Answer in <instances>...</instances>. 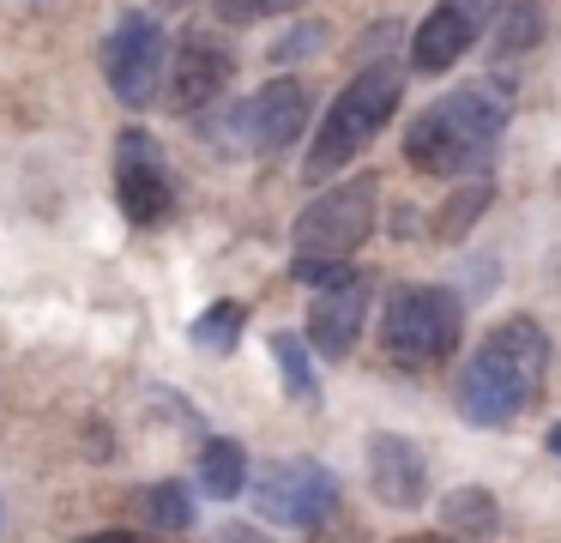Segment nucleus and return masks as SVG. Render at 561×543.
<instances>
[{
  "mask_svg": "<svg viewBox=\"0 0 561 543\" xmlns=\"http://www.w3.org/2000/svg\"><path fill=\"white\" fill-rule=\"evenodd\" d=\"M489 19H495L489 0H435L428 19L416 24V36H411V72H423V79L453 72L465 55H471L477 36L489 31Z\"/></svg>",
  "mask_w": 561,
  "mask_h": 543,
  "instance_id": "nucleus-11",
  "label": "nucleus"
},
{
  "mask_svg": "<svg viewBox=\"0 0 561 543\" xmlns=\"http://www.w3.org/2000/svg\"><path fill=\"white\" fill-rule=\"evenodd\" d=\"M489 200H495V181H465V188L435 212L428 236H435V241H465V236H471V224L489 212Z\"/></svg>",
  "mask_w": 561,
  "mask_h": 543,
  "instance_id": "nucleus-20",
  "label": "nucleus"
},
{
  "mask_svg": "<svg viewBox=\"0 0 561 543\" xmlns=\"http://www.w3.org/2000/svg\"><path fill=\"white\" fill-rule=\"evenodd\" d=\"M399 103H404V60H368V67H356V79L344 84L327 103V115L314 121L302 176L327 181V176H339V169H351L356 157L387 133V121L399 115Z\"/></svg>",
  "mask_w": 561,
  "mask_h": 543,
  "instance_id": "nucleus-4",
  "label": "nucleus"
},
{
  "mask_svg": "<svg viewBox=\"0 0 561 543\" xmlns=\"http://www.w3.org/2000/svg\"><path fill=\"white\" fill-rule=\"evenodd\" d=\"M440 525L465 543H489L501 531V501L489 489H477V483H465V489H453L440 501Z\"/></svg>",
  "mask_w": 561,
  "mask_h": 543,
  "instance_id": "nucleus-16",
  "label": "nucleus"
},
{
  "mask_svg": "<svg viewBox=\"0 0 561 543\" xmlns=\"http://www.w3.org/2000/svg\"><path fill=\"white\" fill-rule=\"evenodd\" d=\"M543 374H549V332L531 314H513V320L489 326L477 338V350L459 362L453 405L471 429H513L537 405Z\"/></svg>",
  "mask_w": 561,
  "mask_h": 543,
  "instance_id": "nucleus-2",
  "label": "nucleus"
},
{
  "mask_svg": "<svg viewBox=\"0 0 561 543\" xmlns=\"http://www.w3.org/2000/svg\"><path fill=\"white\" fill-rule=\"evenodd\" d=\"M308 338L302 332H272V362H278V381H284V398L302 410H320V374H314V357H308Z\"/></svg>",
  "mask_w": 561,
  "mask_h": 543,
  "instance_id": "nucleus-17",
  "label": "nucleus"
},
{
  "mask_svg": "<svg viewBox=\"0 0 561 543\" xmlns=\"http://www.w3.org/2000/svg\"><path fill=\"white\" fill-rule=\"evenodd\" d=\"M163 12H187V7H199V0H158Z\"/></svg>",
  "mask_w": 561,
  "mask_h": 543,
  "instance_id": "nucleus-27",
  "label": "nucleus"
},
{
  "mask_svg": "<svg viewBox=\"0 0 561 543\" xmlns=\"http://www.w3.org/2000/svg\"><path fill=\"white\" fill-rule=\"evenodd\" d=\"M507 115H513V91L501 79L459 84L453 97H435L423 115H411L404 163L416 176H440V181H489Z\"/></svg>",
  "mask_w": 561,
  "mask_h": 543,
  "instance_id": "nucleus-1",
  "label": "nucleus"
},
{
  "mask_svg": "<svg viewBox=\"0 0 561 543\" xmlns=\"http://www.w3.org/2000/svg\"><path fill=\"white\" fill-rule=\"evenodd\" d=\"M363 465H368V489H375L380 507H423L428 501V453L411 441V434H392L375 429L363 446Z\"/></svg>",
  "mask_w": 561,
  "mask_h": 543,
  "instance_id": "nucleus-12",
  "label": "nucleus"
},
{
  "mask_svg": "<svg viewBox=\"0 0 561 543\" xmlns=\"http://www.w3.org/2000/svg\"><path fill=\"white\" fill-rule=\"evenodd\" d=\"M308 115H314L308 84L290 79V72H278V79H266L242 109H236V133H242V145L254 157H278L308 133Z\"/></svg>",
  "mask_w": 561,
  "mask_h": 543,
  "instance_id": "nucleus-9",
  "label": "nucleus"
},
{
  "mask_svg": "<svg viewBox=\"0 0 561 543\" xmlns=\"http://www.w3.org/2000/svg\"><path fill=\"white\" fill-rule=\"evenodd\" d=\"M236 79V48L211 31H187L175 36V60H170V84H163V103L175 115H199L211 109Z\"/></svg>",
  "mask_w": 561,
  "mask_h": 543,
  "instance_id": "nucleus-10",
  "label": "nucleus"
},
{
  "mask_svg": "<svg viewBox=\"0 0 561 543\" xmlns=\"http://www.w3.org/2000/svg\"><path fill=\"white\" fill-rule=\"evenodd\" d=\"M170 60H175V43L151 12H122L115 31L103 36V84L127 109H146L170 84Z\"/></svg>",
  "mask_w": 561,
  "mask_h": 543,
  "instance_id": "nucleus-8",
  "label": "nucleus"
},
{
  "mask_svg": "<svg viewBox=\"0 0 561 543\" xmlns=\"http://www.w3.org/2000/svg\"><path fill=\"white\" fill-rule=\"evenodd\" d=\"M339 471L320 465V459H272V465L254 471V513L266 525L284 531H308L314 538L320 525L339 519Z\"/></svg>",
  "mask_w": 561,
  "mask_h": 543,
  "instance_id": "nucleus-6",
  "label": "nucleus"
},
{
  "mask_svg": "<svg viewBox=\"0 0 561 543\" xmlns=\"http://www.w3.org/2000/svg\"><path fill=\"white\" fill-rule=\"evenodd\" d=\"M320 43H327V31H320V24H296V31L284 36L278 48H272V67H284V60L308 55V48H320Z\"/></svg>",
  "mask_w": 561,
  "mask_h": 543,
  "instance_id": "nucleus-22",
  "label": "nucleus"
},
{
  "mask_svg": "<svg viewBox=\"0 0 561 543\" xmlns=\"http://www.w3.org/2000/svg\"><path fill=\"white\" fill-rule=\"evenodd\" d=\"M242 326H248V308L236 296H218L206 314H194V326H187V344L206 350V357H236V344H242Z\"/></svg>",
  "mask_w": 561,
  "mask_h": 543,
  "instance_id": "nucleus-18",
  "label": "nucleus"
},
{
  "mask_svg": "<svg viewBox=\"0 0 561 543\" xmlns=\"http://www.w3.org/2000/svg\"><path fill=\"white\" fill-rule=\"evenodd\" d=\"M375 212H380V181L368 169L332 181L327 193H314L290 229V278L296 284H308L314 296L351 284L356 278L351 253L375 236Z\"/></svg>",
  "mask_w": 561,
  "mask_h": 543,
  "instance_id": "nucleus-3",
  "label": "nucleus"
},
{
  "mask_svg": "<svg viewBox=\"0 0 561 543\" xmlns=\"http://www.w3.org/2000/svg\"><path fill=\"white\" fill-rule=\"evenodd\" d=\"M134 507L146 513V525H151V531H170V538H182V531H194V489H187V483H175V477H163V483H146Z\"/></svg>",
  "mask_w": 561,
  "mask_h": 543,
  "instance_id": "nucleus-19",
  "label": "nucleus"
},
{
  "mask_svg": "<svg viewBox=\"0 0 561 543\" xmlns=\"http://www.w3.org/2000/svg\"><path fill=\"white\" fill-rule=\"evenodd\" d=\"M392 543H465V538H453V531H411V538H392Z\"/></svg>",
  "mask_w": 561,
  "mask_h": 543,
  "instance_id": "nucleus-25",
  "label": "nucleus"
},
{
  "mask_svg": "<svg viewBox=\"0 0 561 543\" xmlns=\"http://www.w3.org/2000/svg\"><path fill=\"white\" fill-rule=\"evenodd\" d=\"M199 489L211 501H236L242 489H254V471H248V446L230 441V434H211L199 446Z\"/></svg>",
  "mask_w": 561,
  "mask_h": 543,
  "instance_id": "nucleus-15",
  "label": "nucleus"
},
{
  "mask_svg": "<svg viewBox=\"0 0 561 543\" xmlns=\"http://www.w3.org/2000/svg\"><path fill=\"white\" fill-rule=\"evenodd\" d=\"M543 36H549V12L537 7V0H501L495 19H489V48H495V67H501V60L531 55Z\"/></svg>",
  "mask_w": 561,
  "mask_h": 543,
  "instance_id": "nucleus-14",
  "label": "nucleus"
},
{
  "mask_svg": "<svg viewBox=\"0 0 561 543\" xmlns=\"http://www.w3.org/2000/svg\"><path fill=\"white\" fill-rule=\"evenodd\" d=\"M211 543H266V538H260L254 525H218V531H211Z\"/></svg>",
  "mask_w": 561,
  "mask_h": 543,
  "instance_id": "nucleus-23",
  "label": "nucleus"
},
{
  "mask_svg": "<svg viewBox=\"0 0 561 543\" xmlns=\"http://www.w3.org/2000/svg\"><path fill=\"white\" fill-rule=\"evenodd\" d=\"M302 0H211V12H218L224 24H260V19H284V12H296Z\"/></svg>",
  "mask_w": 561,
  "mask_h": 543,
  "instance_id": "nucleus-21",
  "label": "nucleus"
},
{
  "mask_svg": "<svg viewBox=\"0 0 561 543\" xmlns=\"http://www.w3.org/2000/svg\"><path fill=\"white\" fill-rule=\"evenodd\" d=\"M543 446H549V453H556V459H561V422H549V434H543Z\"/></svg>",
  "mask_w": 561,
  "mask_h": 543,
  "instance_id": "nucleus-26",
  "label": "nucleus"
},
{
  "mask_svg": "<svg viewBox=\"0 0 561 543\" xmlns=\"http://www.w3.org/2000/svg\"><path fill=\"white\" fill-rule=\"evenodd\" d=\"M368 272H356L351 284H339V290H320L314 302H308V344L320 350L327 362H344L356 350V338H363V326H368Z\"/></svg>",
  "mask_w": 561,
  "mask_h": 543,
  "instance_id": "nucleus-13",
  "label": "nucleus"
},
{
  "mask_svg": "<svg viewBox=\"0 0 561 543\" xmlns=\"http://www.w3.org/2000/svg\"><path fill=\"white\" fill-rule=\"evenodd\" d=\"M110 188L115 205L134 229H158L175 217V176H170V151L151 127H122L110 151Z\"/></svg>",
  "mask_w": 561,
  "mask_h": 543,
  "instance_id": "nucleus-7",
  "label": "nucleus"
},
{
  "mask_svg": "<svg viewBox=\"0 0 561 543\" xmlns=\"http://www.w3.org/2000/svg\"><path fill=\"white\" fill-rule=\"evenodd\" d=\"M465 338V296L447 284H399L380 302V350L399 369H435Z\"/></svg>",
  "mask_w": 561,
  "mask_h": 543,
  "instance_id": "nucleus-5",
  "label": "nucleus"
},
{
  "mask_svg": "<svg viewBox=\"0 0 561 543\" xmlns=\"http://www.w3.org/2000/svg\"><path fill=\"white\" fill-rule=\"evenodd\" d=\"M79 543H146V538H139V531H85V538H79Z\"/></svg>",
  "mask_w": 561,
  "mask_h": 543,
  "instance_id": "nucleus-24",
  "label": "nucleus"
}]
</instances>
